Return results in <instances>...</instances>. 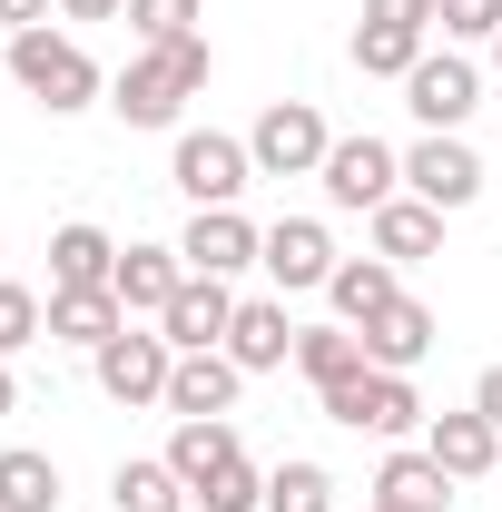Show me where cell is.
<instances>
[{
	"label": "cell",
	"mask_w": 502,
	"mask_h": 512,
	"mask_svg": "<svg viewBox=\"0 0 502 512\" xmlns=\"http://www.w3.org/2000/svg\"><path fill=\"white\" fill-rule=\"evenodd\" d=\"M10 79H20L50 119H79V109L109 89V79H99V60H89L69 30H20V40H10Z\"/></svg>",
	"instance_id": "obj_1"
},
{
	"label": "cell",
	"mask_w": 502,
	"mask_h": 512,
	"mask_svg": "<svg viewBox=\"0 0 502 512\" xmlns=\"http://www.w3.org/2000/svg\"><path fill=\"white\" fill-rule=\"evenodd\" d=\"M50 10H60V0H0V30H10V40H20V30H50Z\"/></svg>",
	"instance_id": "obj_33"
},
{
	"label": "cell",
	"mask_w": 502,
	"mask_h": 512,
	"mask_svg": "<svg viewBox=\"0 0 502 512\" xmlns=\"http://www.w3.org/2000/svg\"><path fill=\"white\" fill-rule=\"evenodd\" d=\"M365 227H375L384 266H424V256H443V207H424V197H384Z\"/></svg>",
	"instance_id": "obj_19"
},
{
	"label": "cell",
	"mask_w": 502,
	"mask_h": 512,
	"mask_svg": "<svg viewBox=\"0 0 502 512\" xmlns=\"http://www.w3.org/2000/svg\"><path fill=\"white\" fill-rule=\"evenodd\" d=\"M256 266H266V286H276V296H306V286H325L345 256H335V237H325L315 217H276V227H266V247H256Z\"/></svg>",
	"instance_id": "obj_10"
},
{
	"label": "cell",
	"mask_w": 502,
	"mask_h": 512,
	"mask_svg": "<svg viewBox=\"0 0 502 512\" xmlns=\"http://www.w3.org/2000/svg\"><path fill=\"white\" fill-rule=\"evenodd\" d=\"M0 512H60V463L30 444L0 453Z\"/></svg>",
	"instance_id": "obj_26"
},
{
	"label": "cell",
	"mask_w": 502,
	"mask_h": 512,
	"mask_svg": "<svg viewBox=\"0 0 502 512\" xmlns=\"http://www.w3.org/2000/svg\"><path fill=\"white\" fill-rule=\"evenodd\" d=\"M296 375L325 394V384H345V375H365V335L355 325H296Z\"/></svg>",
	"instance_id": "obj_24"
},
{
	"label": "cell",
	"mask_w": 502,
	"mask_h": 512,
	"mask_svg": "<svg viewBox=\"0 0 502 512\" xmlns=\"http://www.w3.org/2000/svg\"><path fill=\"white\" fill-rule=\"evenodd\" d=\"M256 247H266V227L256 217H237V207H197L188 237H178V256H188V276H247Z\"/></svg>",
	"instance_id": "obj_12"
},
{
	"label": "cell",
	"mask_w": 502,
	"mask_h": 512,
	"mask_svg": "<svg viewBox=\"0 0 502 512\" xmlns=\"http://www.w3.org/2000/svg\"><path fill=\"white\" fill-rule=\"evenodd\" d=\"M315 178H325L335 207H365V217H375L384 197H404V148H384V138H335Z\"/></svg>",
	"instance_id": "obj_7"
},
{
	"label": "cell",
	"mask_w": 502,
	"mask_h": 512,
	"mask_svg": "<svg viewBox=\"0 0 502 512\" xmlns=\"http://www.w3.org/2000/svg\"><path fill=\"white\" fill-rule=\"evenodd\" d=\"M188 69L168 60V50H128V69L109 79V109H119L128 128H178V109H188Z\"/></svg>",
	"instance_id": "obj_8"
},
{
	"label": "cell",
	"mask_w": 502,
	"mask_h": 512,
	"mask_svg": "<svg viewBox=\"0 0 502 512\" xmlns=\"http://www.w3.org/2000/svg\"><path fill=\"white\" fill-rule=\"evenodd\" d=\"M404 197H424V207H473L483 197V158L463 148V128H424L414 148H404Z\"/></svg>",
	"instance_id": "obj_5"
},
{
	"label": "cell",
	"mask_w": 502,
	"mask_h": 512,
	"mask_svg": "<svg viewBox=\"0 0 502 512\" xmlns=\"http://www.w3.org/2000/svg\"><path fill=\"white\" fill-rule=\"evenodd\" d=\"M168 178H178V197L188 207H237L256 178L247 138H227V128H178V158H168Z\"/></svg>",
	"instance_id": "obj_3"
},
{
	"label": "cell",
	"mask_w": 502,
	"mask_h": 512,
	"mask_svg": "<svg viewBox=\"0 0 502 512\" xmlns=\"http://www.w3.org/2000/svg\"><path fill=\"white\" fill-rule=\"evenodd\" d=\"M443 40H502V0H434Z\"/></svg>",
	"instance_id": "obj_32"
},
{
	"label": "cell",
	"mask_w": 502,
	"mask_h": 512,
	"mask_svg": "<svg viewBox=\"0 0 502 512\" xmlns=\"http://www.w3.org/2000/svg\"><path fill=\"white\" fill-rule=\"evenodd\" d=\"M315 404H325V424L375 434V444H404V434H424V424H434V414H424V394H414V375H384V365H365V375H345V384H325Z\"/></svg>",
	"instance_id": "obj_2"
},
{
	"label": "cell",
	"mask_w": 502,
	"mask_h": 512,
	"mask_svg": "<svg viewBox=\"0 0 502 512\" xmlns=\"http://www.w3.org/2000/svg\"><path fill=\"white\" fill-rule=\"evenodd\" d=\"M178 493H188V483L168 473V453H128L119 473H109V503L119 512H188Z\"/></svg>",
	"instance_id": "obj_25"
},
{
	"label": "cell",
	"mask_w": 502,
	"mask_h": 512,
	"mask_svg": "<svg viewBox=\"0 0 502 512\" xmlns=\"http://www.w3.org/2000/svg\"><path fill=\"white\" fill-rule=\"evenodd\" d=\"M237 394H247V365H237L227 345L168 365V414H178V424H197V414H237Z\"/></svg>",
	"instance_id": "obj_13"
},
{
	"label": "cell",
	"mask_w": 502,
	"mask_h": 512,
	"mask_svg": "<svg viewBox=\"0 0 502 512\" xmlns=\"http://www.w3.org/2000/svg\"><path fill=\"white\" fill-rule=\"evenodd\" d=\"M424 453H434L453 483H483L502 463V424H483L473 404H463V414H434V424H424Z\"/></svg>",
	"instance_id": "obj_16"
},
{
	"label": "cell",
	"mask_w": 502,
	"mask_h": 512,
	"mask_svg": "<svg viewBox=\"0 0 502 512\" xmlns=\"http://www.w3.org/2000/svg\"><path fill=\"white\" fill-rule=\"evenodd\" d=\"M365 512H375V503H365Z\"/></svg>",
	"instance_id": "obj_38"
},
{
	"label": "cell",
	"mask_w": 502,
	"mask_h": 512,
	"mask_svg": "<svg viewBox=\"0 0 502 512\" xmlns=\"http://www.w3.org/2000/svg\"><path fill=\"white\" fill-rule=\"evenodd\" d=\"M266 512H335V473L325 463H276L266 473Z\"/></svg>",
	"instance_id": "obj_28"
},
{
	"label": "cell",
	"mask_w": 502,
	"mask_h": 512,
	"mask_svg": "<svg viewBox=\"0 0 502 512\" xmlns=\"http://www.w3.org/2000/svg\"><path fill=\"white\" fill-rule=\"evenodd\" d=\"M188 286V256L178 247H119V276H109V296H119L128 316H168V296Z\"/></svg>",
	"instance_id": "obj_17"
},
{
	"label": "cell",
	"mask_w": 502,
	"mask_h": 512,
	"mask_svg": "<svg viewBox=\"0 0 502 512\" xmlns=\"http://www.w3.org/2000/svg\"><path fill=\"white\" fill-rule=\"evenodd\" d=\"M424 40H434V30H404V20H355V69H365V79H404V69L424 60Z\"/></svg>",
	"instance_id": "obj_27"
},
{
	"label": "cell",
	"mask_w": 502,
	"mask_h": 512,
	"mask_svg": "<svg viewBox=\"0 0 502 512\" xmlns=\"http://www.w3.org/2000/svg\"><path fill=\"white\" fill-rule=\"evenodd\" d=\"M20 414V375H10V355H0V424Z\"/></svg>",
	"instance_id": "obj_36"
},
{
	"label": "cell",
	"mask_w": 502,
	"mask_h": 512,
	"mask_svg": "<svg viewBox=\"0 0 502 512\" xmlns=\"http://www.w3.org/2000/svg\"><path fill=\"white\" fill-rule=\"evenodd\" d=\"M227 325H237V286H227V276H188V286L168 296L158 335H168L178 355H217V345H227Z\"/></svg>",
	"instance_id": "obj_11"
},
{
	"label": "cell",
	"mask_w": 502,
	"mask_h": 512,
	"mask_svg": "<svg viewBox=\"0 0 502 512\" xmlns=\"http://www.w3.org/2000/svg\"><path fill=\"white\" fill-rule=\"evenodd\" d=\"M453 493H463V483L443 473L434 453L404 444V453H384V473H375V493H365V503H375V512H443Z\"/></svg>",
	"instance_id": "obj_14"
},
{
	"label": "cell",
	"mask_w": 502,
	"mask_h": 512,
	"mask_svg": "<svg viewBox=\"0 0 502 512\" xmlns=\"http://www.w3.org/2000/svg\"><path fill=\"white\" fill-rule=\"evenodd\" d=\"M40 335H50V306H40L30 286L0 276V355H20V345H40Z\"/></svg>",
	"instance_id": "obj_31"
},
{
	"label": "cell",
	"mask_w": 502,
	"mask_h": 512,
	"mask_svg": "<svg viewBox=\"0 0 502 512\" xmlns=\"http://www.w3.org/2000/svg\"><path fill=\"white\" fill-rule=\"evenodd\" d=\"M473 414H483V424H502V365H483V384H473Z\"/></svg>",
	"instance_id": "obj_34"
},
{
	"label": "cell",
	"mask_w": 502,
	"mask_h": 512,
	"mask_svg": "<svg viewBox=\"0 0 502 512\" xmlns=\"http://www.w3.org/2000/svg\"><path fill=\"white\" fill-rule=\"evenodd\" d=\"M237 424H227V414H197V424H178V434H168V473H178V483H207V473H217V463H237Z\"/></svg>",
	"instance_id": "obj_23"
},
{
	"label": "cell",
	"mask_w": 502,
	"mask_h": 512,
	"mask_svg": "<svg viewBox=\"0 0 502 512\" xmlns=\"http://www.w3.org/2000/svg\"><path fill=\"white\" fill-rule=\"evenodd\" d=\"M493 60H502V40H493Z\"/></svg>",
	"instance_id": "obj_37"
},
{
	"label": "cell",
	"mask_w": 502,
	"mask_h": 512,
	"mask_svg": "<svg viewBox=\"0 0 502 512\" xmlns=\"http://www.w3.org/2000/svg\"><path fill=\"white\" fill-rule=\"evenodd\" d=\"M119 325H138V316H128L109 286H50V345H89L99 355Z\"/></svg>",
	"instance_id": "obj_20"
},
{
	"label": "cell",
	"mask_w": 502,
	"mask_h": 512,
	"mask_svg": "<svg viewBox=\"0 0 502 512\" xmlns=\"http://www.w3.org/2000/svg\"><path fill=\"white\" fill-rule=\"evenodd\" d=\"M168 365H178V345H168V335H138V325H119V335L89 355V375H99L109 404H168Z\"/></svg>",
	"instance_id": "obj_6"
},
{
	"label": "cell",
	"mask_w": 502,
	"mask_h": 512,
	"mask_svg": "<svg viewBox=\"0 0 502 512\" xmlns=\"http://www.w3.org/2000/svg\"><path fill=\"white\" fill-rule=\"evenodd\" d=\"M404 109L424 128H463L473 109H483V69L463 60V50H424V60L404 69Z\"/></svg>",
	"instance_id": "obj_9"
},
{
	"label": "cell",
	"mask_w": 502,
	"mask_h": 512,
	"mask_svg": "<svg viewBox=\"0 0 502 512\" xmlns=\"http://www.w3.org/2000/svg\"><path fill=\"white\" fill-rule=\"evenodd\" d=\"M69 20H128V0H60Z\"/></svg>",
	"instance_id": "obj_35"
},
{
	"label": "cell",
	"mask_w": 502,
	"mask_h": 512,
	"mask_svg": "<svg viewBox=\"0 0 502 512\" xmlns=\"http://www.w3.org/2000/svg\"><path fill=\"white\" fill-rule=\"evenodd\" d=\"M325 296H335V325H355V335H365L404 286H394V266H384V256H345V266L325 276Z\"/></svg>",
	"instance_id": "obj_22"
},
{
	"label": "cell",
	"mask_w": 502,
	"mask_h": 512,
	"mask_svg": "<svg viewBox=\"0 0 502 512\" xmlns=\"http://www.w3.org/2000/svg\"><path fill=\"white\" fill-rule=\"evenodd\" d=\"M325 148H335V128L315 119V99H276V109L247 128L256 178H315V168H325Z\"/></svg>",
	"instance_id": "obj_4"
},
{
	"label": "cell",
	"mask_w": 502,
	"mask_h": 512,
	"mask_svg": "<svg viewBox=\"0 0 502 512\" xmlns=\"http://www.w3.org/2000/svg\"><path fill=\"white\" fill-rule=\"evenodd\" d=\"M109 276H119V237L109 227H89V217L50 227V286H109Z\"/></svg>",
	"instance_id": "obj_21"
},
{
	"label": "cell",
	"mask_w": 502,
	"mask_h": 512,
	"mask_svg": "<svg viewBox=\"0 0 502 512\" xmlns=\"http://www.w3.org/2000/svg\"><path fill=\"white\" fill-rule=\"evenodd\" d=\"M227 355H237L247 375H276V365H296V325H286V296H237Z\"/></svg>",
	"instance_id": "obj_15"
},
{
	"label": "cell",
	"mask_w": 502,
	"mask_h": 512,
	"mask_svg": "<svg viewBox=\"0 0 502 512\" xmlns=\"http://www.w3.org/2000/svg\"><path fill=\"white\" fill-rule=\"evenodd\" d=\"M197 512H266V473H256L247 453H237V463H217V473L197 483Z\"/></svg>",
	"instance_id": "obj_30"
},
{
	"label": "cell",
	"mask_w": 502,
	"mask_h": 512,
	"mask_svg": "<svg viewBox=\"0 0 502 512\" xmlns=\"http://www.w3.org/2000/svg\"><path fill=\"white\" fill-rule=\"evenodd\" d=\"M197 20H207V0H128V40H138V50H168V40H188Z\"/></svg>",
	"instance_id": "obj_29"
},
{
	"label": "cell",
	"mask_w": 502,
	"mask_h": 512,
	"mask_svg": "<svg viewBox=\"0 0 502 512\" xmlns=\"http://www.w3.org/2000/svg\"><path fill=\"white\" fill-rule=\"evenodd\" d=\"M434 306H414V296H394L375 325H365V365H384V375H414L424 355H434Z\"/></svg>",
	"instance_id": "obj_18"
}]
</instances>
